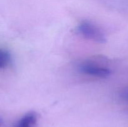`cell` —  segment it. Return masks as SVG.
<instances>
[{
	"mask_svg": "<svg viewBox=\"0 0 128 127\" xmlns=\"http://www.w3.org/2000/svg\"><path fill=\"white\" fill-rule=\"evenodd\" d=\"M79 34L89 40L98 42L104 43L106 37L103 32L96 25L88 21H82L77 27Z\"/></svg>",
	"mask_w": 128,
	"mask_h": 127,
	"instance_id": "cell-1",
	"label": "cell"
},
{
	"mask_svg": "<svg viewBox=\"0 0 128 127\" xmlns=\"http://www.w3.org/2000/svg\"><path fill=\"white\" fill-rule=\"evenodd\" d=\"M79 69L84 74L100 78H106L109 77L111 73L110 68L91 62H84L81 64L79 67Z\"/></svg>",
	"mask_w": 128,
	"mask_h": 127,
	"instance_id": "cell-2",
	"label": "cell"
},
{
	"mask_svg": "<svg viewBox=\"0 0 128 127\" xmlns=\"http://www.w3.org/2000/svg\"><path fill=\"white\" fill-rule=\"evenodd\" d=\"M38 117L34 112H29L21 117L14 127H37Z\"/></svg>",
	"mask_w": 128,
	"mask_h": 127,
	"instance_id": "cell-3",
	"label": "cell"
},
{
	"mask_svg": "<svg viewBox=\"0 0 128 127\" xmlns=\"http://www.w3.org/2000/svg\"><path fill=\"white\" fill-rule=\"evenodd\" d=\"M11 57L10 52L6 50L0 51V68L1 69L6 68L11 63Z\"/></svg>",
	"mask_w": 128,
	"mask_h": 127,
	"instance_id": "cell-4",
	"label": "cell"
},
{
	"mask_svg": "<svg viewBox=\"0 0 128 127\" xmlns=\"http://www.w3.org/2000/svg\"><path fill=\"white\" fill-rule=\"evenodd\" d=\"M120 97L128 102V88L122 90L120 93Z\"/></svg>",
	"mask_w": 128,
	"mask_h": 127,
	"instance_id": "cell-5",
	"label": "cell"
}]
</instances>
